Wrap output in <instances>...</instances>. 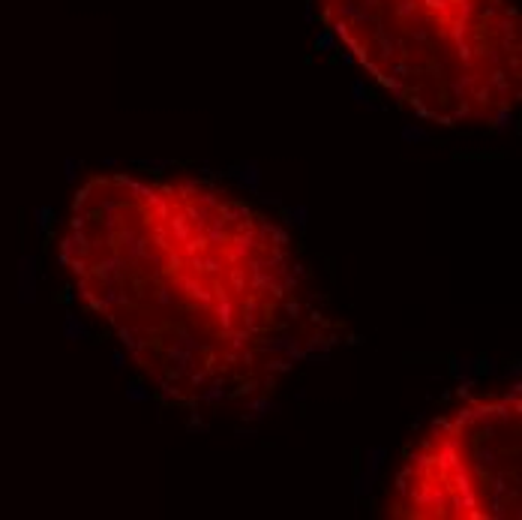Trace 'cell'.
<instances>
[{
	"mask_svg": "<svg viewBox=\"0 0 522 520\" xmlns=\"http://www.w3.org/2000/svg\"><path fill=\"white\" fill-rule=\"evenodd\" d=\"M333 39L384 91L441 126L498 124L522 94L513 0H315Z\"/></svg>",
	"mask_w": 522,
	"mask_h": 520,
	"instance_id": "cell-2",
	"label": "cell"
},
{
	"mask_svg": "<svg viewBox=\"0 0 522 520\" xmlns=\"http://www.w3.org/2000/svg\"><path fill=\"white\" fill-rule=\"evenodd\" d=\"M519 424V391L471 397L435 418L405 451L387 511L405 520H516Z\"/></svg>",
	"mask_w": 522,
	"mask_h": 520,
	"instance_id": "cell-3",
	"label": "cell"
},
{
	"mask_svg": "<svg viewBox=\"0 0 522 520\" xmlns=\"http://www.w3.org/2000/svg\"><path fill=\"white\" fill-rule=\"evenodd\" d=\"M61 262L141 376L186 409L270 391L315 340L295 241L201 178H91L72 201Z\"/></svg>",
	"mask_w": 522,
	"mask_h": 520,
	"instance_id": "cell-1",
	"label": "cell"
}]
</instances>
